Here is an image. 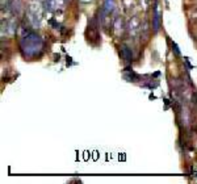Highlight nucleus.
<instances>
[{
	"instance_id": "obj_1",
	"label": "nucleus",
	"mask_w": 197,
	"mask_h": 184,
	"mask_svg": "<svg viewBox=\"0 0 197 184\" xmlns=\"http://www.w3.org/2000/svg\"><path fill=\"white\" fill-rule=\"evenodd\" d=\"M41 46H42V42L40 40V37L34 34V33H29V34L25 36L23 38V41H21V47L26 50L25 54L29 55V57H32L30 50H33V55H34L37 53V50H41Z\"/></svg>"
},
{
	"instance_id": "obj_2",
	"label": "nucleus",
	"mask_w": 197,
	"mask_h": 184,
	"mask_svg": "<svg viewBox=\"0 0 197 184\" xmlns=\"http://www.w3.org/2000/svg\"><path fill=\"white\" fill-rule=\"evenodd\" d=\"M121 54H122V57H124V59H125V62H126V63H130L131 61H133V53H131V49L128 47L126 45H122Z\"/></svg>"
},
{
	"instance_id": "obj_3",
	"label": "nucleus",
	"mask_w": 197,
	"mask_h": 184,
	"mask_svg": "<svg viewBox=\"0 0 197 184\" xmlns=\"http://www.w3.org/2000/svg\"><path fill=\"white\" fill-rule=\"evenodd\" d=\"M124 78H125V79H126L128 82H138V80L141 79V76H139L138 74H135L134 71H131V70H129V71L125 72Z\"/></svg>"
},
{
	"instance_id": "obj_4",
	"label": "nucleus",
	"mask_w": 197,
	"mask_h": 184,
	"mask_svg": "<svg viewBox=\"0 0 197 184\" xmlns=\"http://www.w3.org/2000/svg\"><path fill=\"white\" fill-rule=\"evenodd\" d=\"M159 29V13H158V9H156V5L154 8V30L158 32Z\"/></svg>"
},
{
	"instance_id": "obj_5",
	"label": "nucleus",
	"mask_w": 197,
	"mask_h": 184,
	"mask_svg": "<svg viewBox=\"0 0 197 184\" xmlns=\"http://www.w3.org/2000/svg\"><path fill=\"white\" fill-rule=\"evenodd\" d=\"M105 9L108 12H111L113 9V0H105Z\"/></svg>"
},
{
	"instance_id": "obj_6",
	"label": "nucleus",
	"mask_w": 197,
	"mask_h": 184,
	"mask_svg": "<svg viewBox=\"0 0 197 184\" xmlns=\"http://www.w3.org/2000/svg\"><path fill=\"white\" fill-rule=\"evenodd\" d=\"M172 49H173L175 54H176V55H180V50H179L177 45H176V43H175V42H172Z\"/></svg>"
},
{
	"instance_id": "obj_7",
	"label": "nucleus",
	"mask_w": 197,
	"mask_h": 184,
	"mask_svg": "<svg viewBox=\"0 0 197 184\" xmlns=\"http://www.w3.org/2000/svg\"><path fill=\"white\" fill-rule=\"evenodd\" d=\"M160 75V72L159 71H156V72H154V76H159Z\"/></svg>"
},
{
	"instance_id": "obj_8",
	"label": "nucleus",
	"mask_w": 197,
	"mask_h": 184,
	"mask_svg": "<svg viewBox=\"0 0 197 184\" xmlns=\"http://www.w3.org/2000/svg\"><path fill=\"white\" fill-rule=\"evenodd\" d=\"M164 103H166V105H168L169 104V100L168 99H164Z\"/></svg>"
}]
</instances>
